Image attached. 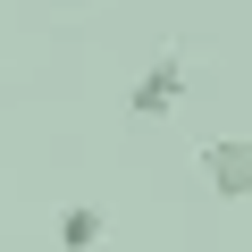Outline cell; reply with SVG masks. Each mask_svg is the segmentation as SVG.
Masks as SVG:
<instances>
[{"label":"cell","mask_w":252,"mask_h":252,"mask_svg":"<svg viewBox=\"0 0 252 252\" xmlns=\"http://www.w3.org/2000/svg\"><path fill=\"white\" fill-rule=\"evenodd\" d=\"M101 235H109V227H101L93 202H67V210H59V252H101Z\"/></svg>","instance_id":"obj_3"},{"label":"cell","mask_w":252,"mask_h":252,"mask_svg":"<svg viewBox=\"0 0 252 252\" xmlns=\"http://www.w3.org/2000/svg\"><path fill=\"white\" fill-rule=\"evenodd\" d=\"M202 185L219 202H252V135H210L202 143Z\"/></svg>","instance_id":"obj_1"},{"label":"cell","mask_w":252,"mask_h":252,"mask_svg":"<svg viewBox=\"0 0 252 252\" xmlns=\"http://www.w3.org/2000/svg\"><path fill=\"white\" fill-rule=\"evenodd\" d=\"M177 101H185V59H177V51H160V59H152V67L135 76L126 109H135V118H168Z\"/></svg>","instance_id":"obj_2"}]
</instances>
